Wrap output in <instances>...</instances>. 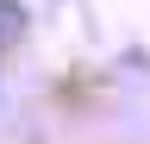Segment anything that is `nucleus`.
<instances>
[{
    "instance_id": "obj_1",
    "label": "nucleus",
    "mask_w": 150,
    "mask_h": 144,
    "mask_svg": "<svg viewBox=\"0 0 150 144\" xmlns=\"http://www.w3.org/2000/svg\"><path fill=\"white\" fill-rule=\"evenodd\" d=\"M19 31H25V6H13V0H0V44H13Z\"/></svg>"
}]
</instances>
